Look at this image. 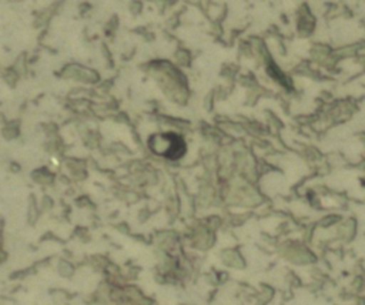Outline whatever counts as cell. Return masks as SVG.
Returning <instances> with one entry per match:
<instances>
[{
    "mask_svg": "<svg viewBox=\"0 0 365 305\" xmlns=\"http://www.w3.org/2000/svg\"><path fill=\"white\" fill-rule=\"evenodd\" d=\"M148 147L154 154L170 160H178L185 152L184 138L171 131L153 134L148 138Z\"/></svg>",
    "mask_w": 365,
    "mask_h": 305,
    "instance_id": "obj_1",
    "label": "cell"
}]
</instances>
